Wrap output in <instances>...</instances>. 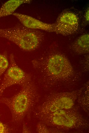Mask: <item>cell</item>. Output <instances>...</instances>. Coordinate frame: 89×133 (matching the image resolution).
I'll list each match as a JSON object with an SVG mask.
<instances>
[{
    "instance_id": "cell-1",
    "label": "cell",
    "mask_w": 89,
    "mask_h": 133,
    "mask_svg": "<svg viewBox=\"0 0 89 133\" xmlns=\"http://www.w3.org/2000/svg\"><path fill=\"white\" fill-rule=\"evenodd\" d=\"M21 86L20 91L14 95L0 99V102L6 105L9 109L12 121L16 123L21 122L29 114L35 97L30 80Z\"/></svg>"
},
{
    "instance_id": "cell-2",
    "label": "cell",
    "mask_w": 89,
    "mask_h": 133,
    "mask_svg": "<svg viewBox=\"0 0 89 133\" xmlns=\"http://www.w3.org/2000/svg\"><path fill=\"white\" fill-rule=\"evenodd\" d=\"M42 36L40 31L27 28L22 25L7 28H0V37L9 40L27 51L38 47Z\"/></svg>"
},
{
    "instance_id": "cell-3",
    "label": "cell",
    "mask_w": 89,
    "mask_h": 133,
    "mask_svg": "<svg viewBox=\"0 0 89 133\" xmlns=\"http://www.w3.org/2000/svg\"><path fill=\"white\" fill-rule=\"evenodd\" d=\"M10 63L0 84V97L7 88L16 84L22 86L30 80V76L16 63L14 55L9 57Z\"/></svg>"
},
{
    "instance_id": "cell-4",
    "label": "cell",
    "mask_w": 89,
    "mask_h": 133,
    "mask_svg": "<svg viewBox=\"0 0 89 133\" xmlns=\"http://www.w3.org/2000/svg\"><path fill=\"white\" fill-rule=\"evenodd\" d=\"M53 24L54 32L64 35H69L77 30L79 20L75 13L66 12L61 13Z\"/></svg>"
},
{
    "instance_id": "cell-5",
    "label": "cell",
    "mask_w": 89,
    "mask_h": 133,
    "mask_svg": "<svg viewBox=\"0 0 89 133\" xmlns=\"http://www.w3.org/2000/svg\"><path fill=\"white\" fill-rule=\"evenodd\" d=\"M48 71L52 75L59 77L68 76L73 72L72 66L64 56L57 54L50 57L46 65Z\"/></svg>"
},
{
    "instance_id": "cell-6",
    "label": "cell",
    "mask_w": 89,
    "mask_h": 133,
    "mask_svg": "<svg viewBox=\"0 0 89 133\" xmlns=\"http://www.w3.org/2000/svg\"><path fill=\"white\" fill-rule=\"evenodd\" d=\"M12 14L18 19L22 25L27 28L54 32L53 24L45 23L31 16L18 13H14Z\"/></svg>"
},
{
    "instance_id": "cell-7",
    "label": "cell",
    "mask_w": 89,
    "mask_h": 133,
    "mask_svg": "<svg viewBox=\"0 0 89 133\" xmlns=\"http://www.w3.org/2000/svg\"><path fill=\"white\" fill-rule=\"evenodd\" d=\"M73 103V102L71 99L66 97L61 98L53 104L46 103L39 107L37 113L38 116L40 117L51 112H55L63 108H70L72 107Z\"/></svg>"
},
{
    "instance_id": "cell-8",
    "label": "cell",
    "mask_w": 89,
    "mask_h": 133,
    "mask_svg": "<svg viewBox=\"0 0 89 133\" xmlns=\"http://www.w3.org/2000/svg\"><path fill=\"white\" fill-rule=\"evenodd\" d=\"M29 0H10L5 2L0 8V18L13 14L21 5L29 3Z\"/></svg>"
},
{
    "instance_id": "cell-9",
    "label": "cell",
    "mask_w": 89,
    "mask_h": 133,
    "mask_svg": "<svg viewBox=\"0 0 89 133\" xmlns=\"http://www.w3.org/2000/svg\"><path fill=\"white\" fill-rule=\"evenodd\" d=\"M53 114L52 120L55 124L70 127L74 123V118L64 110H60L55 112Z\"/></svg>"
},
{
    "instance_id": "cell-10",
    "label": "cell",
    "mask_w": 89,
    "mask_h": 133,
    "mask_svg": "<svg viewBox=\"0 0 89 133\" xmlns=\"http://www.w3.org/2000/svg\"><path fill=\"white\" fill-rule=\"evenodd\" d=\"M89 35L83 34L78 38L72 46V49L76 52L80 54L89 52Z\"/></svg>"
},
{
    "instance_id": "cell-11",
    "label": "cell",
    "mask_w": 89,
    "mask_h": 133,
    "mask_svg": "<svg viewBox=\"0 0 89 133\" xmlns=\"http://www.w3.org/2000/svg\"><path fill=\"white\" fill-rule=\"evenodd\" d=\"M9 65V62L6 56L0 54V79L2 75L7 70Z\"/></svg>"
},
{
    "instance_id": "cell-12",
    "label": "cell",
    "mask_w": 89,
    "mask_h": 133,
    "mask_svg": "<svg viewBox=\"0 0 89 133\" xmlns=\"http://www.w3.org/2000/svg\"><path fill=\"white\" fill-rule=\"evenodd\" d=\"M1 115L0 114V117ZM9 128L0 120V133H7L10 132Z\"/></svg>"
},
{
    "instance_id": "cell-13",
    "label": "cell",
    "mask_w": 89,
    "mask_h": 133,
    "mask_svg": "<svg viewBox=\"0 0 89 133\" xmlns=\"http://www.w3.org/2000/svg\"><path fill=\"white\" fill-rule=\"evenodd\" d=\"M30 132L29 130H28L27 126L25 125L24 124L23 125L22 132L23 133H28L29 132Z\"/></svg>"
},
{
    "instance_id": "cell-14",
    "label": "cell",
    "mask_w": 89,
    "mask_h": 133,
    "mask_svg": "<svg viewBox=\"0 0 89 133\" xmlns=\"http://www.w3.org/2000/svg\"><path fill=\"white\" fill-rule=\"evenodd\" d=\"M85 17L86 20L88 21L89 20V11L88 9L86 11L85 15Z\"/></svg>"
}]
</instances>
